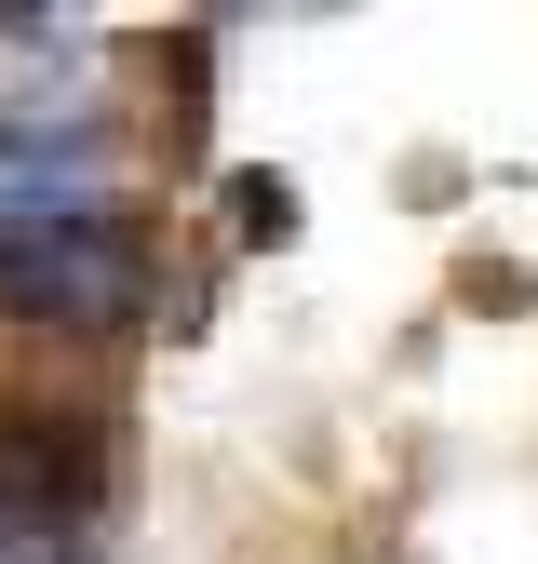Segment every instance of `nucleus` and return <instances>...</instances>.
I'll list each match as a JSON object with an SVG mask.
<instances>
[{"label": "nucleus", "instance_id": "obj_3", "mask_svg": "<svg viewBox=\"0 0 538 564\" xmlns=\"http://www.w3.org/2000/svg\"><path fill=\"white\" fill-rule=\"evenodd\" d=\"M243 229L283 242V229H297V188H283V175H243Z\"/></svg>", "mask_w": 538, "mask_h": 564}, {"label": "nucleus", "instance_id": "obj_2", "mask_svg": "<svg viewBox=\"0 0 538 564\" xmlns=\"http://www.w3.org/2000/svg\"><path fill=\"white\" fill-rule=\"evenodd\" d=\"M0 564H95V538H82V511H41L0 484Z\"/></svg>", "mask_w": 538, "mask_h": 564}, {"label": "nucleus", "instance_id": "obj_1", "mask_svg": "<svg viewBox=\"0 0 538 564\" xmlns=\"http://www.w3.org/2000/svg\"><path fill=\"white\" fill-rule=\"evenodd\" d=\"M134 296H149V229L121 216H82V229H54V242H14L0 256V310L14 323H121Z\"/></svg>", "mask_w": 538, "mask_h": 564}]
</instances>
